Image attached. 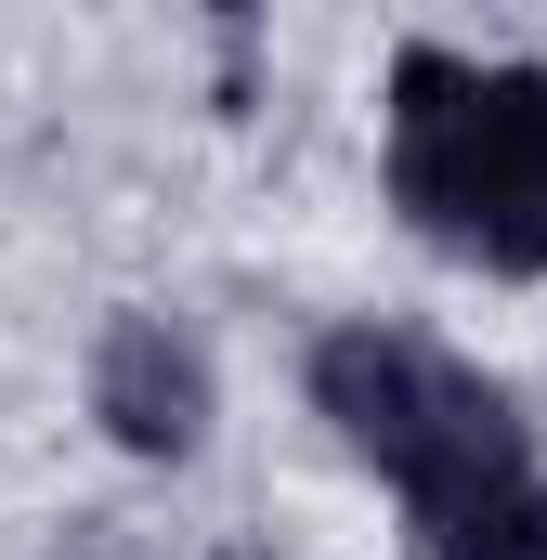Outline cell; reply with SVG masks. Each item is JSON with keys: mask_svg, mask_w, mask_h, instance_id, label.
Returning <instances> with one entry per match:
<instances>
[{"mask_svg": "<svg viewBox=\"0 0 547 560\" xmlns=\"http://www.w3.org/2000/svg\"><path fill=\"white\" fill-rule=\"evenodd\" d=\"M392 196L456 261L547 275V66L405 52L392 66Z\"/></svg>", "mask_w": 547, "mask_h": 560, "instance_id": "1", "label": "cell"}, {"mask_svg": "<svg viewBox=\"0 0 547 560\" xmlns=\"http://www.w3.org/2000/svg\"><path fill=\"white\" fill-rule=\"evenodd\" d=\"M417 535H430V560H547V482L535 469H496V482L417 509Z\"/></svg>", "mask_w": 547, "mask_h": 560, "instance_id": "4", "label": "cell"}, {"mask_svg": "<svg viewBox=\"0 0 547 560\" xmlns=\"http://www.w3.org/2000/svg\"><path fill=\"white\" fill-rule=\"evenodd\" d=\"M92 418L131 456H196L209 443V352L170 313H118L105 352H92Z\"/></svg>", "mask_w": 547, "mask_h": 560, "instance_id": "3", "label": "cell"}, {"mask_svg": "<svg viewBox=\"0 0 547 560\" xmlns=\"http://www.w3.org/2000/svg\"><path fill=\"white\" fill-rule=\"evenodd\" d=\"M313 392H326V418L352 430L417 509H443V495H469V482H496V469H535L522 430H509V405H496V378H469V365L430 352V339L339 326V339L313 352Z\"/></svg>", "mask_w": 547, "mask_h": 560, "instance_id": "2", "label": "cell"}]
</instances>
